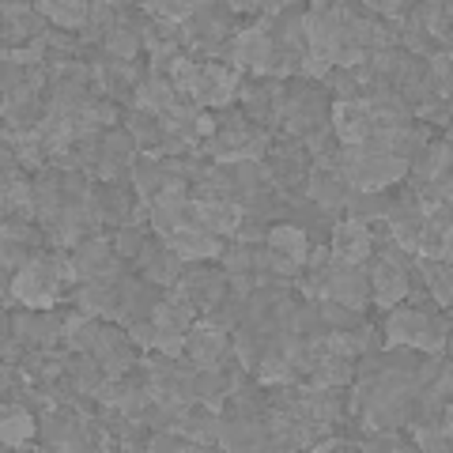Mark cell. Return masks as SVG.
<instances>
[{"instance_id": "cell-4", "label": "cell", "mask_w": 453, "mask_h": 453, "mask_svg": "<svg viewBox=\"0 0 453 453\" xmlns=\"http://www.w3.org/2000/svg\"><path fill=\"white\" fill-rule=\"evenodd\" d=\"M238 88H242V76H238L234 68L211 61V65H201V76L193 80L186 98L196 110H226V106L238 103Z\"/></svg>"}, {"instance_id": "cell-28", "label": "cell", "mask_w": 453, "mask_h": 453, "mask_svg": "<svg viewBox=\"0 0 453 453\" xmlns=\"http://www.w3.org/2000/svg\"><path fill=\"white\" fill-rule=\"evenodd\" d=\"M31 257H35L31 246L12 242V238H0V268H4V273H19V268L31 265Z\"/></svg>"}, {"instance_id": "cell-29", "label": "cell", "mask_w": 453, "mask_h": 453, "mask_svg": "<svg viewBox=\"0 0 453 453\" xmlns=\"http://www.w3.org/2000/svg\"><path fill=\"white\" fill-rule=\"evenodd\" d=\"M125 329H129V340H133L140 351H155V340H159V325H155L151 318L133 321V325H125Z\"/></svg>"}, {"instance_id": "cell-15", "label": "cell", "mask_w": 453, "mask_h": 453, "mask_svg": "<svg viewBox=\"0 0 453 453\" xmlns=\"http://www.w3.org/2000/svg\"><path fill=\"white\" fill-rule=\"evenodd\" d=\"M76 310L91 318H106V321H121V295H118V283H80L76 288Z\"/></svg>"}, {"instance_id": "cell-1", "label": "cell", "mask_w": 453, "mask_h": 453, "mask_svg": "<svg viewBox=\"0 0 453 453\" xmlns=\"http://www.w3.org/2000/svg\"><path fill=\"white\" fill-rule=\"evenodd\" d=\"M340 178L356 193H386L408 178V163L393 155H356L351 148H340Z\"/></svg>"}, {"instance_id": "cell-26", "label": "cell", "mask_w": 453, "mask_h": 453, "mask_svg": "<svg viewBox=\"0 0 453 453\" xmlns=\"http://www.w3.org/2000/svg\"><path fill=\"white\" fill-rule=\"evenodd\" d=\"M427 80H431L434 98L449 103V50H438L427 57Z\"/></svg>"}, {"instance_id": "cell-20", "label": "cell", "mask_w": 453, "mask_h": 453, "mask_svg": "<svg viewBox=\"0 0 453 453\" xmlns=\"http://www.w3.org/2000/svg\"><path fill=\"white\" fill-rule=\"evenodd\" d=\"M129 186L136 196H151L159 193L166 186V170H163V159H151V155H133V163H129Z\"/></svg>"}, {"instance_id": "cell-19", "label": "cell", "mask_w": 453, "mask_h": 453, "mask_svg": "<svg viewBox=\"0 0 453 453\" xmlns=\"http://www.w3.org/2000/svg\"><path fill=\"white\" fill-rule=\"evenodd\" d=\"M449 16H453V8L446 4H438V0H427V4H412V19L423 27V35H427L438 50H449V42H453V35H449Z\"/></svg>"}, {"instance_id": "cell-10", "label": "cell", "mask_w": 453, "mask_h": 453, "mask_svg": "<svg viewBox=\"0 0 453 453\" xmlns=\"http://www.w3.org/2000/svg\"><path fill=\"white\" fill-rule=\"evenodd\" d=\"M329 253L340 265H366L374 253V238H371V223L359 219H344L340 216L329 231Z\"/></svg>"}, {"instance_id": "cell-8", "label": "cell", "mask_w": 453, "mask_h": 453, "mask_svg": "<svg viewBox=\"0 0 453 453\" xmlns=\"http://www.w3.org/2000/svg\"><path fill=\"white\" fill-rule=\"evenodd\" d=\"M133 268H140V276H144L148 283H155V288H174V283L181 280V273H186V261L178 257L174 250H170L159 234L155 238H144V246H140Z\"/></svg>"}, {"instance_id": "cell-16", "label": "cell", "mask_w": 453, "mask_h": 453, "mask_svg": "<svg viewBox=\"0 0 453 453\" xmlns=\"http://www.w3.org/2000/svg\"><path fill=\"white\" fill-rule=\"evenodd\" d=\"M196 318H201L196 314V306L178 288H166L163 299L155 303V310H151V321L159 325V329H166V333H189V325Z\"/></svg>"}, {"instance_id": "cell-12", "label": "cell", "mask_w": 453, "mask_h": 453, "mask_svg": "<svg viewBox=\"0 0 453 453\" xmlns=\"http://www.w3.org/2000/svg\"><path fill=\"white\" fill-rule=\"evenodd\" d=\"M163 242L178 253L186 265H201V261H219L226 250V238H216L201 231V226H178L174 234H166Z\"/></svg>"}, {"instance_id": "cell-3", "label": "cell", "mask_w": 453, "mask_h": 453, "mask_svg": "<svg viewBox=\"0 0 453 453\" xmlns=\"http://www.w3.org/2000/svg\"><path fill=\"white\" fill-rule=\"evenodd\" d=\"M68 253H73V265H76L80 283H95V280L118 283L125 273H129V261L118 257V250H113V238H106V234L83 238V242L76 250H68Z\"/></svg>"}, {"instance_id": "cell-13", "label": "cell", "mask_w": 453, "mask_h": 453, "mask_svg": "<svg viewBox=\"0 0 453 453\" xmlns=\"http://www.w3.org/2000/svg\"><path fill=\"white\" fill-rule=\"evenodd\" d=\"M306 196H310V201H314L329 219H340V216H344L348 186H344V178H340V170H314V166H310Z\"/></svg>"}, {"instance_id": "cell-7", "label": "cell", "mask_w": 453, "mask_h": 453, "mask_svg": "<svg viewBox=\"0 0 453 453\" xmlns=\"http://www.w3.org/2000/svg\"><path fill=\"white\" fill-rule=\"evenodd\" d=\"M234 348H231V333L223 325L208 321V318H196L186 333V359L193 366H216L223 359H231Z\"/></svg>"}, {"instance_id": "cell-18", "label": "cell", "mask_w": 453, "mask_h": 453, "mask_svg": "<svg viewBox=\"0 0 453 453\" xmlns=\"http://www.w3.org/2000/svg\"><path fill=\"white\" fill-rule=\"evenodd\" d=\"M178 103V91H174V83H170L166 76H144V83L136 88L133 95V110L140 113H151V118H163V113Z\"/></svg>"}, {"instance_id": "cell-6", "label": "cell", "mask_w": 453, "mask_h": 453, "mask_svg": "<svg viewBox=\"0 0 453 453\" xmlns=\"http://www.w3.org/2000/svg\"><path fill=\"white\" fill-rule=\"evenodd\" d=\"M321 283H325V299H336V303H344L351 310L371 306V280H366L363 265L329 261V268L321 273Z\"/></svg>"}, {"instance_id": "cell-14", "label": "cell", "mask_w": 453, "mask_h": 453, "mask_svg": "<svg viewBox=\"0 0 453 453\" xmlns=\"http://www.w3.org/2000/svg\"><path fill=\"white\" fill-rule=\"evenodd\" d=\"M38 434V412L19 401H4L0 408V446L4 449H19L23 442H31Z\"/></svg>"}, {"instance_id": "cell-21", "label": "cell", "mask_w": 453, "mask_h": 453, "mask_svg": "<svg viewBox=\"0 0 453 453\" xmlns=\"http://www.w3.org/2000/svg\"><path fill=\"white\" fill-rule=\"evenodd\" d=\"M351 378H356V359L333 356V351H325V356L318 359L314 371L306 374L310 386H340V389H348V386H351Z\"/></svg>"}, {"instance_id": "cell-27", "label": "cell", "mask_w": 453, "mask_h": 453, "mask_svg": "<svg viewBox=\"0 0 453 453\" xmlns=\"http://www.w3.org/2000/svg\"><path fill=\"white\" fill-rule=\"evenodd\" d=\"M140 246H144V226H140V223H121L118 226V238H113V250H118V257L133 265Z\"/></svg>"}, {"instance_id": "cell-23", "label": "cell", "mask_w": 453, "mask_h": 453, "mask_svg": "<svg viewBox=\"0 0 453 453\" xmlns=\"http://www.w3.org/2000/svg\"><path fill=\"white\" fill-rule=\"evenodd\" d=\"M148 19H159V23H170V27H186L196 12V0H148L140 4Z\"/></svg>"}, {"instance_id": "cell-22", "label": "cell", "mask_w": 453, "mask_h": 453, "mask_svg": "<svg viewBox=\"0 0 453 453\" xmlns=\"http://www.w3.org/2000/svg\"><path fill=\"white\" fill-rule=\"evenodd\" d=\"M386 211H389V189L386 193H356V189H348L344 219L378 223V219H386Z\"/></svg>"}, {"instance_id": "cell-11", "label": "cell", "mask_w": 453, "mask_h": 453, "mask_svg": "<svg viewBox=\"0 0 453 453\" xmlns=\"http://www.w3.org/2000/svg\"><path fill=\"white\" fill-rule=\"evenodd\" d=\"M189 226H201V231L231 242L234 231L242 226V208L234 201H193L189 196Z\"/></svg>"}, {"instance_id": "cell-9", "label": "cell", "mask_w": 453, "mask_h": 453, "mask_svg": "<svg viewBox=\"0 0 453 453\" xmlns=\"http://www.w3.org/2000/svg\"><path fill=\"white\" fill-rule=\"evenodd\" d=\"M95 359L103 363V371L110 378H121V374H129L133 366L140 363V348L129 340V329H125V325L106 321L103 336H98V344H95Z\"/></svg>"}, {"instance_id": "cell-24", "label": "cell", "mask_w": 453, "mask_h": 453, "mask_svg": "<svg viewBox=\"0 0 453 453\" xmlns=\"http://www.w3.org/2000/svg\"><path fill=\"white\" fill-rule=\"evenodd\" d=\"M318 310H321V321L329 325V329H356V325H363V310H351L344 303L336 299H318Z\"/></svg>"}, {"instance_id": "cell-17", "label": "cell", "mask_w": 453, "mask_h": 453, "mask_svg": "<svg viewBox=\"0 0 453 453\" xmlns=\"http://www.w3.org/2000/svg\"><path fill=\"white\" fill-rule=\"evenodd\" d=\"M35 8H38V16L50 19V27H57V31H68V35L88 31V19H91L88 0H38Z\"/></svg>"}, {"instance_id": "cell-5", "label": "cell", "mask_w": 453, "mask_h": 453, "mask_svg": "<svg viewBox=\"0 0 453 453\" xmlns=\"http://www.w3.org/2000/svg\"><path fill=\"white\" fill-rule=\"evenodd\" d=\"M174 288L196 306V314L208 318L211 310L226 299V268H208V261L186 265V273H181V280Z\"/></svg>"}, {"instance_id": "cell-25", "label": "cell", "mask_w": 453, "mask_h": 453, "mask_svg": "<svg viewBox=\"0 0 453 453\" xmlns=\"http://www.w3.org/2000/svg\"><path fill=\"white\" fill-rule=\"evenodd\" d=\"M291 333L295 336H325L329 333V325L321 321V310H318V303H299L295 306V314H291Z\"/></svg>"}, {"instance_id": "cell-2", "label": "cell", "mask_w": 453, "mask_h": 453, "mask_svg": "<svg viewBox=\"0 0 453 453\" xmlns=\"http://www.w3.org/2000/svg\"><path fill=\"white\" fill-rule=\"evenodd\" d=\"M273 53H276L273 35L265 31V23H253V27H242V31L226 42V68H234L238 76L268 80Z\"/></svg>"}]
</instances>
